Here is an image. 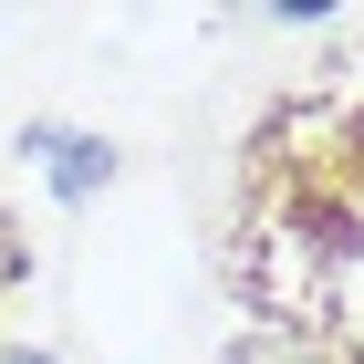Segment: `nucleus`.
<instances>
[{"label": "nucleus", "mask_w": 364, "mask_h": 364, "mask_svg": "<svg viewBox=\"0 0 364 364\" xmlns=\"http://www.w3.org/2000/svg\"><path fill=\"white\" fill-rule=\"evenodd\" d=\"M240 364H333V354H302V343H250Z\"/></svg>", "instance_id": "f03ea898"}, {"label": "nucleus", "mask_w": 364, "mask_h": 364, "mask_svg": "<svg viewBox=\"0 0 364 364\" xmlns=\"http://www.w3.org/2000/svg\"><path fill=\"white\" fill-rule=\"evenodd\" d=\"M31 156L53 167V198H94L114 177V156H105V136H31Z\"/></svg>", "instance_id": "f257e3e1"}, {"label": "nucleus", "mask_w": 364, "mask_h": 364, "mask_svg": "<svg viewBox=\"0 0 364 364\" xmlns=\"http://www.w3.org/2000/svg\"><path fill=\"white\" fill-rule=\"evenodd\" d=\"M0 364H53V354H0Z\"/></svg>", "instance_id": "7ed1b4c3"}]
</instances>
